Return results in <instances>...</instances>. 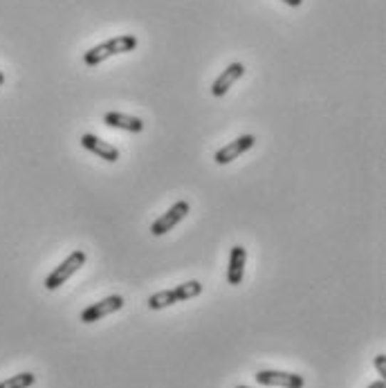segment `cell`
I'll return each mask as SVG.
<instances>
[{"mask_svg": "<svg viewBox=\"0 0 386 388\" xmlns=\"http://www.w3.org/2000/svg\"><path fill=\"white\" fill-rule=\"evenodd\" d=\"M85 265V253L81 251V249H77V251H72L70 256L56 267V270L46 278V288L52 292V290H56V288H61L63 283L68 280V278H72L74 274L79 272V267H83Z\"/></svg>", "mask_w": 386, "mask_h": 388, "instance_id": "cell-2", "label": "cell"}, {"mask_svg": "<svg viewBox=\"0 0 386 388\" xmlns=\"http://www.w3.org/2000/svg\"><path fill=\"white\" fill-rule=\"evenodd\" d=\"M177 303V296L173 290H165V292H157L153 296H148V308L151 310H165L169 305H175Z\"/></svg>", "mask_w": 386, "mask_h": 388, "instance_id": "cell-12", "label": "cell"}, {"mask_svg": "<svg viewBox=\"0 0 386 388\" xmlns=\"http://www.w3.org/2000/svg\"><path fill=\"white\" fill-rule=\"evenodd\" d=\"M191 211V206L187 200H177L165 216H160L153 225H151V234L153 236H165L167 231H171L175 225H180V222L187 218V214Z\"/></svg>", "mask_w": 386, "mask_h": 388, "instance_id": "cell-3", "label": "cell"}, {"mask_svg": "<svg viewBox=\"0 0 386 388\" xmlns=\"http://www.w3.org/2000/svg\"><path fill=\"white\" fill-rule=\"evenodd\" d=\"M173 292L177 296V303H180V301H189V298L200 296L202 285H200V280H187V283H182V285H177Z\"/></svg>", "mask_w": 386, "mask_h": 388, "instance_id": "cell-11", "label": "cell"}, {"mask_svg": "<svg viewBox=\"0 0 386 388\" xmlns=\"http://www.w3.org/2000/svg\"><path fill=\"white\" fill-rule=\"evenodd\" d=\"M243 74H245V65H243V63H231L227 70H222V74L216 79V83H214V88H212V93H214L216 97H222L236 81H239V79L243 77Z\"/></svg>", "mask_w": 386, "mask_h": 388, "instance_id": "cell-9", "label": "cell"}, {"mask_svg": "<svg viewBox=\"0 0 386 388\" xmlns=\"http://www.w3.org/2000/svg\"><path fill=\"white\" fill-rule=\"evenodd\" d=\"M236 388H251V386H236Z\"/></svg>", "mask_w": 386, "mask_h": 388, "instance_id": "cell-18", "label": "cell"}, {"mask_svg": "<svg viewBox=\"0 0 386 388\" xmlns=\"http://www.w3.org/2000/svg\"><path fill=\"white\" fill-rule=\"evenodd\" d=\"M368 388H386V382H384V379H380V382H375V384H370Z\"/></svg>", "mask_w": 386, "mask_h": 388, "instance_id": "cell-16", "label": "cell"}, {"mask_svg": "<svg viewBox=\"0 0 386 388\" xmlns=\"http://www.w3.org/2000/svg\"><path fill=\"white\" fill-rule=\"evenodd\" d=\"M122 308H124V296L113 294V296H108V298H103V301H99V303H95V305H90V308H85V310L81 312V321H83V323H95V321H99V319H103V317H108V315H113V312L122 310Z\"/></svg>", "mask_w": 386, "mask_h": 388, "instance_id": "cell-5", "label": "cell"}, {"mask_svg": "<svg viewBox=\"0 0 386 388\" xmlns=\"http://www.w3.org/2000/svg\"><path fill=\"white\" fill-rule=\"evenodd\" d=\"M245 261H247V249L243 245H234L231 253H229V267H227V283H229V285H241V283H243Z\"/></svg>", "mask_w": 386, "mask_h": 388, "instance_id": "cell-7", "label": "cell"}, {"mask_svg": "<svg viewBox=\"0 0 386 388\" xmlns=\"http://www.w3.org/2000/svg\"><path fill=\"white\" fill-rule=\"evenodd\" d=\"M36 382V375L34 372H19V375H14L5 382H0V388H29Z\"/></svg>", "mask_w": 386, "mask_h": 388, "instance_id": "cell-13", "label": "cell"}, {"mask_svg": "<svg viewBox=\"0 0 386 388\" xmlns=\"http://www.w3.org/2000/svg\"><path fill=\"white\" fill-rule=\"evenodd\" d=\"M256 382L261 386H276V388H303L306 379L294 372H283V370H259Z\"/></svg>", "mask_w": 386, "mask_h": 388, "instance_id": "cell-4", "label": "cell"}, {"mask_svg": "<svg viewBox=\"0 0 386 388\" xmlns=\"http://www.w3.org/2000/svg\"><path fill=\"white\" fill-rule=\"evenodd\" d=\"M256 144V137L254 135H243V137H239V140H234L231 144H227V146H222L220 151L216 153V164H229V162H234L239 155H243L245 151H249L251 146Z\"/></svg>", "mask_w": 386, "mask_h": 388, "instance_id": "cell-6", "label": "cell"}, {"mask_svg": "<svg viewBox=\"0 0 386 388\" xmlns=\"http://www.w3.org/2000/svg\"><path fill=\"white\" fill-rule=\"evenodd\" d=\"M137 48V38L132 34H124V36H117V38H110V41H103L99 46H95L93 50H88L83 54V63L85 65H99L103 63L106 58L115 56V54H126V52H132Z\"/></svg>", "mask_w": 386, "mask_h": 388, "instance_id": "cell-1", "label": "cell"}, {"mask_svg": "<svg viewBox=\"0 0 386 388\" xmlns=\"http://www.w3.org/2000/svg\"><path fill=\"white\" fill-rule=\"evenodd\" d=\"M81 146L88 148L90 153H95L97 157L106 159V162H117V159H120V151H117V148H115L113 144L99 140L97 135H90V132H85V135H81Z\"/></svg>", "mask_w": 386, "mask_h": 388, "instance_id": "cell-8", "label": "cell"}, {"mask_svg": "<svg viewBox=\"0 0 386 388\" xmlns=\"http://www.w3.org/2000/svg\"><path fill=\"white\" fill-rule=\"evenodd\" d=\"M283 3L290 5V7H299V5L303 3V0H283Z\"/></svg>", "mask_w": 386, "mask_h": 388, "instance_id": "cell-15", "label": "cell"}, {"mask_svg": "<svg viewBox=\"0 0 386 388\" xmlns=\"http://www.w3.org/2000/svg\"><path fill=\"white\" fill-rule=\"evenodd\" d=\"M5 83V74L3 72H0V85H3Z\"/></svg>", "mask_w": 386, "mask_h": 388, "instance_id": "cell-17", "label": "cell"}, {"mask_svg": "<svg viewBox=\"0 0 386 388\" xmlns=\"http://www.w3.org/2000/svg\"><path fill=\"white\" fill-rule=\"evenodd\" d=\"M375 368H377V372L382 375V379H386V357L384 355H377L375 357Z\"/></svg>", "mask_w": 386, "mask_h": 388, "instance_id": "cell-14", "label": "cell"}, {"mask_svg": "<svg viewBox=\"0 0 386 388\" xmlns=\"http://www.w3.org/2000/svg\"><path fill=\"white\" fill-rule=\"evenodd\" d=\"M103 122L110 128H120V130H128V132H142L144 130V122L140 117L132 115H124V112H108L103 117Z\"/></svg>", "mask_w": 386, "mask_h": 388, "instance_id": "cell-10", "label": "cell"}]
</instances>
